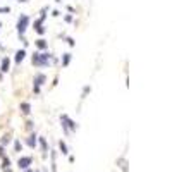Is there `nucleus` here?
<instances>
[{
	"instance_id": "412c9836",
	"label": "nucleus",
	"mask_w": 172,
	"mask_h": 172,
	"mask_svg": "<svg viewBox=\"0 0 172 172\" xmlns=\"http://www.w3.org/2000/svg\"><path fill=\"white\" fill-rule=\"evenodd\" d=\"M117 163H120V169L124 172H127V162H126L124 158H120V160H117Z\"/></svg>"
},
{
	"instance_id": "39448f33",
	"label": "nucleus",
	"mask_w": 172,
	"mask_h": 172,
	"mask_svg": "<svg viewBox=\"0 0 172 172\" xmlns=\"http://www.w3.org/2000/svg\"><path fill=\"white\" fill-rule=\"evenodd\" d=\"M33 29L36 31V33L40 34V36H43V34L47 33V28H45V21H41V19H36V21L33 22Z\"/></svg>"
},
{
	"instance_id": "bb28decb",
	"label": "nucleus",
	"mask_w": 172,
	"mask_h": 172,
	"mask_svg": "<svg viewBox=\"0 0 172 172\" xmlns=\"http://www.w3.org/2000/svg\"><path fill=\"white\" fill-rule=\"evenodd\" d=\"M4 172H12V169L9 167V169H4Z\"/></svg>"
},
{
	"instance_id": "7c9ffc66",
	"label": "nucleus",
	"mask_w": 172,
	"mask_h": 172,
	"mask_svg": "<svg viewBox=\"0 0 172 172\" xmlns=\"http://www.w3.org/2000/svg\"><path fill=\"white\" fill-rule=\"evenodd\" d=\"M0 50H4V47H2V45H0Z\"/></svg>"
},
{
	"instance_id": "7ed1b4c3",
	"label": "nucleus",
	"mask_w": 172,
	"mask_h": 172,
	"mask_svg": "<svg viewBox=\"0 0 172 172\" xmlns=\"http://www.w3.org/2000/svg\"><path fill=\"white\" fill-rule=\"evenodd\" d=\"M29 16L28 14H21V16L17 17V22H16V31H17V36H22V34H26V31H28V28H29Z\"/></svg>"
},
{
	"instance_id": "9d476101",
	"label": "nucleus",
	"mask_w": 172,
	"mask_h": 172,
	"mask_svg": "<svg viewBox=\"0 0 172 172\" xmlns=\"http://www.w3.org/2000/svg\"><path fill=\"white\" fill-rule=\"evenodd\" d=\"M26 145L29 146V148H36V145H38V136H36V133H31L29 136L26 138Z\"/></svg>"
},
{
	"instance_id": "2f4dec72",
	"label": "nucleus",
	"mask_w": 172,
	"mask_h": 172,
	"mask_svg": "<svg viewBox=\"0 0 172 172\" xmlns=\"http://www.w3.org/2000/svg\"><path fill=\"white\" fill-rule=\"evenodd\" d=\"M0 28H2V22H0Z\"/></svg>"
},
{
	"instance_id": "f257e3e1",
	"label": "nucleus",
	"mask_w": 172,
	"mask_h": 172,
	"mask_svg": "<svg viewBox=\"0 0 172 172\" xmlns=\"http://www.w3.org/2000/svg\"><path fill=\"white\" fill-rule=\"evenodd\" d=\"M31 64L34 67H40V69H45V67H50L52 64H57V57L52 53L50 50H43V52H34L31 55Z\"/></svg>"
},
{
	"instance_id": "4468645a",
	"label": "nucleus",
	"mask_w": 172,
	"mask_h": 172,
	"mask_svg": "<svg viewBox=\"0 0 172 172\" xmlns=\"http://www.w3.org/2000/svg\"><path fill=\"white\" fill-rule=\"evenodd\" d=\"M48 10H50V7H48V5H45V7H41V10H40V19H41V21H45V19H47V16H48Z\"/></svg>"
},
{
	"instance_id": "cd10ccee",
	"label": "nucleus",
	"mask_w": 172,
	"mask_h": 172,
	"mask_svg": "<svg viewBox=\"0 0 172 172\" xmlns=\"http://www.w3.org/2000/svg\"><path fill=\"white\" fill-rule=\"evenodd\" d=\"M17 2H19V4H26V2H28V0H17Z\"/></svg>"
},
{
	"instance_id": "0eeeda50",
	"label": "nucleus",
	"mask_w": 172,
	"mask_h": 172,
	"mask_svg": "<svg viewBox=\"0 0 172 172\" xmlns=\"http://www.w3.org/2000/svg\"><path fill=\"white\" fill-rule=\"evenodd\" d=\"M33 163V157H21V158L17 160V165H19V169H29V165Z\"/></svg>"
},
{
	"instance_id": "9b49d317",
	"label": "nucleus",
	"mask_w": 172,
	"mask_h": 172,
	"mask_svg": "<svg viewBox=\"0 0 172 172\" xmlns=\"http://www.w3.org/2000/svg\"><path fill=\"white\" fill-rule=\"evenodd\" d=\"M71 60H72V53H71V52H65V53H62V59H60V65H62V67H69Z\"/></svg>"
},
{
	"instance_id": "dca6fc26",
	"label": "nucleus",
	"mask_w": 172,
	"mask_h": 172,
	"mask_svg": "<svg viewBox=\"0 0 172 172\" xmlns=\"http://www.w3.org/2000/svg\"><path fill=\"white\" fill-rule=\"evenodd\" d=\"M59 150H60V153H62V155L69 153V148H67V145H65V141H59Z\"/></svg>"
},
{
	"instance_id": "aec40b11",
	"label": "nucleus",
	"mask_w": 172,
	"mask_h": 172,
	"mask_svg": "<svg viewBox=\"0 0 172 172\" xmlns=\"http://www.w3.org/2000/svg\"><path fill=\"white\" fill-rule=\"evenodd\" d=\"M64 40H65V43H67L69 47L72 48V47H76V41H74V38L72 36H64Z\"/></svg>"
},
{
	"instance_id": "f3484780",
	"label": "nucleus",
	"mask_w": 172,
	"mask_h": 172,
	"mask_svg": "<svg viewBox=\"0 0 172 172\" xmlns=\"http://www.w3.org/2000/svg\"><path fill=\"white\" fill-rule=\"evenodd\" d=\"M90 93H91V86H90V84H86L84 88H83V91H81V98L84 100V98H86V96H88Z\"/></svg>"
},
{
	"instance_id": "2eb2a0df",
	"label": "nucleus",
	"mask_w": 172,
	"mask_h": 172,
	"mask_svg": "<svg viewBox=\"0 0 172 172\" xmlns=\"http://www.w3.org/2000/svg\"><path fill=\"white\" fill-rule=\"evenodd\" d=\"M9 143H10V134H7V133H5L4 136L0 138V145H2V146L5 148V146H7Z\"/></svg>"
},
{
	"instance_id": "c85d7f7f",
	"label": "nucleus",
	"mask_w": 172,
	"mask_h": 172,
	"mask_svg": "<svg viewBox=\"0 0 172 172\" xmlns=\"http://www.w3.org/2000/svg\"><path fill=\"white\" fill-rule=\"evenodd\" d=\"M24 172H33V170H31V169H24Z\"/></svg>"
},
{
	"instance_id": "4be33fe9",
	"label": "nucleus",
	"mask_w": 172,
	"mask_h": 172,
	"mask_svg": "<svg viewBox=\"0 0 172 172\" xmlns=\"http://www.w3.org/2000/svg\"><path fill=\"white\" fill-rule=\"evenodd\" d=\"M0 14H10V7H9V5L0 7Z\"/></svg>"
},
{
	"instance_id": "393cba45",
	"label": "nucleus",
	"mask_w": 172,
	"mask_h": 172,
	"mask_svg": "<svg viewBox=\"0 0 172 172\" xmlns=\"http://www.w3.org/2000/svg\"><path fill=\"white\" fill-rule=\"evenodd\" d=\"M26 127H28V129H33V120H28V122H26Z\"/></svg>"
},
{
	"instance_id": "f8f14e48",
	"label": "nucleus",
	"mask_w": 172,
	"mask_h": 172,
	"mask_svg": "<svg viewBox=\"0 0 172 172\" xmlns=\"http://www.w3.org/2000/svg\"><path fill=\"white\" fill-rule=\"evenodd\" d=\"M19 110H21L22 115H29L31 114V103L29 102H21L19 103Z\"/></svg>"
},
{
	"instance_id": "a211bd4d",
	"label": "nucleus",
	"mask_w": 172,
	"mask_h": 172,
	"mask_svg": "<svg viewBox=\"0 0 172 172\" xmlns=\"http://www.w3.org/2000/svg\"><path fill=\"white\" fill-rule=\"evenodd\" d=\"M10 167V158L9 157H2V169H9Z\"/></svg>"
},
{
	"instance_id": "f03ea898",
	"label": "nucleus",
	"mask_w": 172,
	"mask_h": 172,
	"mask_svg": "<svg viewBox=\"0 0 172 172\" xmlns=\"http://www.w3.org/2000/svg\"><path fill=\"white\" fill-rule=\"evenodd\" d=\"M60 126H62V129H64L65 136H69L71 133H76L77 127H79L76 120H72L67 114H62V115H60Z\"/></svg>"
},
{
	"instance_id": "a878e982",
	"label": "nucleus",
	"mask_w": 172,
	"mask_h": 172,
	"mask_svg": "<svg viewBox=\"0 0 172 172\" xmlns=\"http://www.w3.org/2000/svg\"><path fill=\"white\" fill-rule=\"evenodd\" d=\"M2 157H5V151H4V146L0 145V158H2Z\"/></svg>"
},
{
	"instance_id": "20e7f679",
	"label": "nucleus",
	"mask_w": 172,
	"mask_h": 172,
	"mask_svg": "<svg viewBox=\"0 0 172 172\" xmlns=\"http://www.w3.org/2000/svg\"><path fill=\"white\" fill-rule=\"evenodd\" d=\"M47 83V76L43 72H38V74H34L33 77V93L34 95H40L41 93V86Z\"/></svg>"
},
{
	"instance_id": "ddd939ff",
	"label": "nucleus",
	"mask_w": 172,
	"mask_h": 172,
	"mask_svg": "<svg viewBox=\"0 0 172 172\" xmlns=\"http://www.w3.org/2000/svg\"><path fill=\"white\" fill-rule=\"evenodd\" d=\"M38 143H40V146H41V151H43V157H47V151H48V145H47V139L43 136H40L38 138Z\"/></svg>"
},
{
	"instance_id": "473e14b6",
	"label": "nucleus",
	"mask_w": 172,
	"mask_h": 172,
	"mask_svg": "<svg viewBox=\"0 0 172 172\" xmlns=\"http://www.w3.org/2000/svg\"><path fill=\"white\" fill-rule=\"evenodd\" d=\"M36 172H40V170H36Z\"/></svg>"
},
{
	"instance_id": "c756f323",
	"label": "nucleus",
	"mask_w": 172,
	"mask_h": 172,
	"mask_svg": "<svg viewBox=\"0 0 172 172\" xmlns=\"http://www.w3.org/2000/svg\"><path fill=\"white\" fill-rule=\"evenodd\" d=\"M2 79H4V74H2V72H0V81H2Z\"/></svg>"
},
{
	"instance_id": "5701e85b",
	"label": "nucleus",
	"mask_w": 172,
	"mask_h": 172,
	"mask_svg": "<svg viewBox=\"0 0 172 172\" xmlns=\"http://www.w3.org/2000/svg\"><path fill=\"white\" fill-rule=\"evenodd\" d=\"M64 21H65V22H72V21H74L72 14H67V16H64Z\"/></svg>"
},
{
	"instance_id": "6ab92c4d",
	"label": "nucleus",
	"mask_w": 172,
	"mask_h": 172,
	"mask_svg": "<svg viewBox=\"0 0 172 172\" xmlns=\"http://www.w3.org/2000/svg\"><path fill=\"white\" fill-rule=\"evenodd\" d=\"M21 150H22L21 141H19V139H16V141H14V151H16V153H21Z\"/></svg>"
},
{
	"instance_id": "6e6552de",
	"label": "nucleus",
	"mask_w": 172,
	"mask_h": 172,
	"mask_svg": "<svg viewBox=\"0 0 172 172\" xmlns=\"http://www.w3.org/2000/svg\"><path fill=\"white\" fill-rule=\"evenodd\" d=\"M24 59H26V48H19V50H16V55H14V62H16V65H21Z\"/></svg>"
},
{
	"instance_id": "b1692460",
	"label": "nucleus",
	"mask_w": 172,
	"mask_h": 172,
	"mask_svg": "<svg viewBox=\"0 0 172 172\" xmlns=\"http://www.w3.org/2000/svg\"><path fill=\"white\" fill-rule=\"evenodd\" d=\"M59 16H60V10H57V9L52 10V17H59Z\"/></svg>"
},
{
	"instance_id": "1a4fd4ad",
	"label": "nucleus",
	"mask_w": 172,
	"mask_h": 172,
	"mask_svg": "<svg viewBox=\"0 0 172 172\" xmlns=\"http://www.w3.org/2000/svg\"><path fill=\"white\" fill-rule=\"evenodd\" d=\"M34 47H36V50L38 52H43V50H48V41L43 36H40L36 41H34Z\"/></svg>"
},
{
	"instance_id": "423d86ee",
	"label": "nucleus",
	"mask_w": 172,
	"mask_h": 172,
	"mask_svg": "<svg viewBox=\"0 0 172 172\" xmlns=\"http://www.w3.org/2000/svg\"><path fill=\"white\" fill-rule=\"evenodd\" d=\"M9 71H10V57H2V60H0V72L7 74Z\"/></svg>"
}]
</instances>
